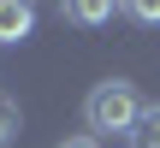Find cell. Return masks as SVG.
I'll return each mask as SVG.
<instances>
[{
	"mask_svg": "<svg viewBox=\"0 0 160 148\" xmlns=\"http://www.w3.org/2000/svg\"><path fill=\"white\" fill-rule=\"evenodd\" d=\"M137 119H142V101H137V89H131L125 77L95 83L89 101H83V125H89L95 136H131Z\"/></svg>",
	"mask_w": 160,
	"mask_h": 148,
	"instance_id": "obj_1",
	"label": "cell"
},
{
	"mask_svg": "<svg viewBox=\"0 0 160 148\" xmlns=\"http://www.w3.org/2000/svg\"><path fill=\"white\" fill-rule=\"evenodd\" d=\"M30 24H36V6H24V0H0V47H18V42L30 36Z\"/></svg>",
	"mask_w": 160,
	"mask_h": 148,
	"instance_id": "obj_2",
	"label": "cell"
},
{
	"mask_svg": "<svg viewBox=\"0 0 160 148\" xmlns=\"http://www.w3.org/2000/svg\"><path fill=\"white\" fill-rule=\"evenodd\" d=\"M125 142H131V148H160V101L142 107V119H137V131H131Z\"/></svg>",
	"mask_w": 160,
	"mask_h": 148,
	"instance_id": "obj_3",
	"label": "cell"
},
{
	"mask_svg": "<svg viewBox=\"0 0 160 148\" xmlns=\"http://www.w3.org/2000/svg\"><path fill=\"white\" fill-rule=\"evenodd\" d=\"M65 18H71V24H107V18H113V6H101V0H71V6H65Z\"/></svg>",
	"mask_w": 160,
	"mask_h": 148,
	"instance_id": "obj_4",
	"label": "cell"
},
{
	"mask_svg": "<svg viewBox=\"0 0 160 148\" xmlns=\"http://www.w3.org/2000/svg\"><path fill=\"white\" fill-rule=\"evenodd\" d=\"M12 136H18V101H12V95H0V148L12 142Z\"/></svg>",
	"mask_w": 160,
	"mask_h": 148,
	"instance_id": "obj_5",
	"label": "cell"
},
{
	"mask_svg": "<svg viewBox=\"0 0 160 148\" xmlns=\"http://www.w3.org/2000/svg\"><path fill=\"white\" fill-rule=\"evenodd\" d=\"M137 24H160V0H137V6H125Z\"/></svg>",
	"mask_w": 160,
	"mask_h": 148,
	"instance_id": "obj_6",
	"label": "cell"
},
{
	"mask_svg": "<svg viewBox=\"0 0 160 148\" xmlns=\"http://www.w3.org/2000/svg\"><path fill=\"white\" fill-rule=\"evenodd\" d=\"M59 148H101V142H95V136H65Z\"/></svg>",
	"mask_w": 160,
	"mask_h": 148,
	"instance_id": "obj_7",
	"label": "cell"
}]
</instances>
